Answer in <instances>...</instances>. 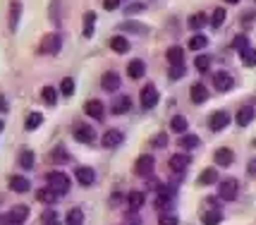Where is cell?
Instances as JSON below:
<instances>
[{"label":"cell","instance_id":"cell-1","mask_svg":"<svg viewBox=\"0 0 256 225\" xmlns=\"http://www.w3.org/2000/svg\"><path fill=\"white\" fill-rule=\"evenodd\" d=\"M26 218H29V206L20 204V206H14L8 216H2V218H0V223L2 225H22Z\"/></svg>","mask_w":256,"mask_h":225},{"label":"cell","instance_id":"cell-2","mask_svg":"<svg viewBox=\"0 0 256 225\" xmlns=\"http://www.w3.org/2000/svg\"><path fill=\"white\" fill-rule=\"evenodd\" d=\"M60 48H62V36L58 34V32L44 36V41H41V53H46V56H58Z\"/></svg>","mask_w":256,"mask_h":225},{"label":"cell","instance_id":"cell-3","mask_svg":"<svg viewBox=\"0 0 256 225\" xmlns=\"http://www.w3.org/2000/svg\"><path fill=\"white\" fill-rule=\"evenodd\" d=\"M175 194H178V190H175L172 184L160 187V192H158V196H156V206L160 208V211L170 208V206H172V202H175Z\"/></svg>","mask_w":256,"mask_h":225},{"label":"cell","instance_id":"cell-4","mask_svg":"<svg viewBox=\"0 0 256 225\" xmlns=\"http://www.w3.org/2000/svg\"><path fill=\"white\" fill-rule=\"evenodd\" d=\"M48 184H50V190H56L58 194H67V192H70V178H67L65 172H50V175H48Z\"/></svg>","mask_w":256,"mask_h":225},{"label":"cell","instance_id":"cell-5","mask_svg":"<svg viewBox=\"0 0 256 225\" xmlns=\"http://www.w3.org/2000/svg\"><path fill=\"white\" fill-rule=\"evenodd\" d=\"M154 168H156V160H154V156L144 154V156H139V160H136L134 172H136V175H142V178H148V175L154 172Z\"/></svg>","mask_w":256,"mask_h":225},{"label":"cell","instance_id":"cell-6","mask_svg":"<svg viewBox=\"0 0 256 225\" xmlns=\"http://www.w3.org/2000/svg\"><path fill=\"white\" fill-rule=\"evenodd\" d=\"M139 101H142V108H144V110H151L158 103V89L154 84H146L144 89H142V98H139Z\"/></svg>","mask_w":256,"mask_h":225},{"label":"cell","instance_id":"cell-7","mask_svg":"<svg viewBox=\"0 0 256 225\" xmlns=\"http://www.w3.org/2000/svg\"><path fill=\"white\" fill-rule=\"evenodd\" d=\"M124 142V134H122V130H108V132H103V139H100V144L106 148H115V146H120Z\"/></svg>","mask_w":256,"mask_h":225},{"label":"cell","instance_id":"cell-8","mask_svg":"<svg viewBox=\"0 0 256 225\" xmlns=\"http://www.w3.org/2000/svg\"><path fill=\"white\" fill-rule=\"evenodd\" d=\"M218 196H220V199H225V202H232V199H237V182H234V180L220 182V187H218Z\"/></svg>","mask_w":256,"mask_h":225},{"label":"cell","instance_id":"cell-9","mask_svg":"<svg viewBox=\"0 0 256 225\" xmlns=\"http://www.w3.org/2000/svg\"><path fill=\"white\" fill-rule=\"evenodd\" d=\"M228 122H230V115H228L225 110L213 112L211 118H208V127H211L213 132H218V130H225V127H228Z\"/></svg>","mask_w":256,"mask_h":225},{"label":"cell","instance_id":"cell-10","mask_svg":"<svg viewBox=\"0 0 256 225\" xmlns=\"http://www.w3.org/2000/svg\"><path fill=\"white\" fill-rule=\"evenodd\" d=\"M213 86L218 91H230L234 86V79L228 74V72H218L216 77H213Z\"/></svg>","mask_w":256,"mask_h":225},{"label":"cell","instance_id":"cell-11","mask_svg":"<svg viewBox=\"0 0 256 225\" xmlns=\"http://www.w3.org/2000/svg\"><path fill=\"white\" fill-rule=\"evenodd\" d=\"M74 139L84 142V144H91L96 139V132H94V127H89V124H79L77 130H74Z\"/></svg>","mask_w":256,"mask_h":225},{"label":"cell","instance_id":"cell-12","mask_svg":"<svg viewBox=\"0 0 256 225\" xmlns=\"http://www.w3.org/2000/svg\"><path fill=\"white\" fill-rule=\"evenodd\" d=\"M84 110L89 112L94 120H103V112H106V108H103V101H98V98H91V101H86Z\"/></svg>","mask_w":256,"mask_h":225},{"label":"cell","instance_id":"cell-13","mask_svg":"<svg viewBox=\"0 0 256 225\" xmlns=\"http://www.w3.org/2000/svg\"><path fill=\"white\" fill-rule=\"evenodd\" d=\"M100 84H103V91H118L120 89V74L118 72H106Z\"/></svg>","mask_w":256,"mask_h":225},{"label":"cell","instance_id":"cell-14","mask_svg":"<svg viewBox=\"0 0 256 225\" xmlns=\"http://www.w3.org/2000/svg\"><path fill=\"white\" fill-rule=\"evenodd\" d=\"M213 158H216V163H218L220 168H228V166L234 160V154L230 148H218V151L213 154Z\"/></svg>","mask_w":256,"mask_h":225},{"label":"cell","instance_id":"cell-15","mask_svg":"<svg viewBox=\"0 0 256 225\" xmlns=\"http://www.w3.org/2000/svg\"><path fill=\"white\" fill-rule=\"evenodd\" d=\"M190 96H192V101H194V103H204L206 98H208V91H206V86H204V84L194 82V84H192V89H190Z\"/></svg>","mask_w":256,"mask_h":225},{"label":"cell","instance_id":"cell-16","mask_svg":"<svg viewBox=\"0 0 256 225\" xmlns=\"http://www.w3.org/2000/svg\"><path fill=\"white\" fill-rule=\"evenodd\" d=\"M190 163H192V158L187 156V154H175V156L170 158V168L175 170V172H182Z\"/></svg>","mask_w":256,"mask_h":225},{"label":"cell","instance_id":"cell-17","mask_svg":"<svg viewBox=\"0 0 256 225\" xmlns=\"http://www.w3.org/2000/svg\"><path fill=\"white\" fill-rule=\"evenodd\" d=\"M166 58H168V62H170V65H182V62H184V50H182L180 46H170V48H168V53H166Z\"/></svg>","mask_w":256,"mask_h":225},{"label":"cell","instance_id":"cell-18","mask_svg":"<svg viewBox=\"0 0 256 225\" xmlns=\"http://www.w3.org/2000/svg\"><path fill=\"white\" fill-rule=\"evenodd\" d=\"M132 108V101H130V96H115V101H112V112H118V115H124V112H130Z\"/></svg>","mask_w":256,"mask_h":225},{"label":"cell","instance_id":"cell-19","mask_svg":"<svg viewBox=\"0 0 256 225\" xmlns=\"http://www.w3.org/2000/svg\"><path fill=\"white\" fill-rule=\"evenodd\" d=\"M254 115H256L254 108L244 106V108H240V110H237V118H234V120H237V124H240V127H246V124L254 120Z\"/></svg>","mask_w":256,"mask_h":225},{"label":"cell","instance_id":"cell-20","mask_svg":"<svg viewBox=\"0 0 256 225\" xmlns=\"http://www.w3.org/2000/svg\"><path fill=\"white\" fill-rule=\"evenodd\" d=\"M77 180H79V184H84V187H89V184H94V180H96V172L91 168H77Z\"/></svg>","mask_w":256,"mask_h":225},{"label":"cell","instance_id":"cell-21","mask_svg":"<svg viewBox=\"0 0 256 225\" xmlns=\"http://www.w3.org/2000/svg\"><path fill=\"white\" fill-rule=\"evenodd\" d=\"M20 17H22V2H12L10 5V32H17V24H20Z\"/></svg>","mask_w":256,"mask_h":225},{"label":"cell","instance_id":"cell-22","mask_svg":"<svg viewBox=\"0 0 256 225\" xmlns=\"http://www.w3.org/2000/svg\"><path fill=\"white\" fill-rule=\"evenodd\" d=\"M29 187H32V184H29V180H26V178H22V175H14V178H10V190L12 192L22 194V192H26Z\"/></svg>","mask_w":256,"mask_h":225},{"label":"cell","instance_id":"cell-23","mask_svg":"<svg viewBox=\"0 0 256 225\" xmlns=\"http://www.w3.org/2000/svg\"><path fill=\"white\" fill-rule=\"evenodd\" d=\"M146 72V65H144V60H132L130 65H127V74L132 79H139L142 74Z\"/></svg>","mask_w":256,"mask_h":225},{"label":"cell","instance_id":"cell-24","mask_svg":"<svg viewBox=\"0 0 256 225\" xmlns=\"http://www.w3.org/2000/svg\"><path fill=\"white\" fill-rule=\"evenodd\" d=\"M58 196H60V194H58L56 190H50V187H46V190H38V192H36V199H38V202H44V204H56Z\"/></svg>","mask_w":256,"mask_h":225},{"label":"cell","instance_id":"cell-25","mask_svg":"<svg viewBox=\"0 0 256 225\" xmlns=\"http://www.w3.org/2000/svg\"><path fill=\"white\" fill-rule=\"evenodd\" d=\"M206 22H208V17H206L204 12H196V14L190 17V29L192 32H201V29L206 26Z\"/></svg>","mask_w":256,"mask_h":225},{"label":"cell","instance_id":"cell-26","mask_svg":"<svg viewBox=\"0 0 256 225\" xmlns=\"http://www.w3.org/2000/svg\"><path fill=\"white\" fill-rule=\"evenodd\" d=\"M110 48L115 50V53H127V50H130V41H127L124 36H112Z\"/></svg>","mask_w":256,"mask_h":225},{"label":"cell","instance_id":"cell-27","mask_svg":"<svg viewBox=\"0 0 256 225\" xmlns=\"http://www.w3.org/2000/svg\"><path fill=\"white\" fill-rule=\"evenodd\" d=\"M201 139L196 134H182L180 136V148H199Z\"/></svg>","mask_w":256,"mask_h":225},{"label":"cell","instance_id":"cell-28","mask_svg":"<svg viewBox=\"0 0 256 225\" xmlns=\"http://www.w3.org/2000/svg\"><path fill=\"white\" fill-rule=\"evenodd\" d=\"M94 24H96V12H86L84 14V38L94 36Z\"/></svg>","mask_w":256,"mask_h":225},{"label":"cell","instance_id":"cell-29","mask_svg":"<svg viewBox=\"0 0 256 225\" xmlns=\"http://www.w3.org/2000/svg\"><path fill=\"white\" fill-rule=\"evenodd\" d=\"M213 182H218V170H216V168H206L199 175V184H213Z\"/></svg>","mask_w":256,"mask_h":225},{"label":"cell","instance_id":"cell-30","mask_svg":"<svg viewBox=\"0 0 256 225\" xmlns=\"http://www.w3.org/2000/svg\"><path fill=\"white\" fill-rule=\"evenodd\" d=\"M223 220V214L220 211H206V214L201 216V223L204 225H218Z\"/></svg>","mask_w":256,"mask_h":225},{"label":"cell","instance_id":"cell-31","mask_svg":"<svg viewBox=\"0 0 256 225\" xmlns=\"http://www.w3.org/2000/svg\"><path fill=\"white\" fill-rule=\"evenodd\" d=\"M170 127H172L178 134H184V132H187V118H184V115H175V118L170 120Z\"/></svg>","mask_w":256,"mask_h":225},{"label":"cell","instance_id":"cell-32","mask_svg":"<svg viewBox=\"0 0 256 225\" xmlns=\"http://www.w3.org/2000/svg\"><path fill=\"white\" fill-rule=\"evenodd\" d=\"M67 225H84V211L82 208H72L67 214Z\"/></svg>","mask_w":256,"mask_h":225},{"label":"cell","instance_id":"cell-33","mask_svg":"<svg viewBox=\"0 0 256 225\" xmlns=\"http://www.w3.org/2000/svg\"><path fill=\"white\" fill-rule=\"evenodd\" d=\"M41 122H44V115H41V112H29V115H26V122H24V127H26V130H36Z\"/></svg>","mask_w":256,"mask_h":225},{"label":"cell","instance_id":"cell-34","mask_svg":"<svg viewBox=\"0 0 256 225\" xmlns=\"http://www.w3.org/2000/svg\"><path fill=\"white\" fill-rule=\"evenodd\" d=\"M240 56H242V62H244L246 68H254L256 65V50L254 48H244Z\"/></svg>","mask_w":256,"mask_h":225},{"label":"cell","instance_id":"cell-35","mask_svg":"<svg viewBox=\"0 0 256 225\" xmlns=\"http://www.w3.org/2000/svg\"><path fill=\"white\" fill-rule=\"evenodd\" d=\"M120 29H122V32H134V34H144L146 32V26L144 24H139V22H122L120 24Z\"/></svg>","mask_w":256,"mask_h":225},{"label":"cell","instance_id":"cell-36","mask_svg":"<svg viewBox=\"0 0 256 225\" xmlns=\"http://www.w3.org/2000/svg\"><path fill=\"white\" fill-rule=\"evenodd\" d=\"M41 98H44L48 106H56V101H58L56 89H53V86H44V91H41Z\"/></svg>","mask_w":256,"mask_h":225},{"label":"cell","instance_id":"cell-37","mask_svg":"<svg viewBox=\"0 0 256 225\" xmlns=\"http://www.w3.org/2000/svg\"><path fill=\"white\" fill-rule=\"evenodd\" d=\"M130 206H132V211H139L144 206V194L142 192H132L130 194Z\"/></svg>","mask_w":256,"mask_h":225},{"label":"cell","instance_id":"cell-38","mask_svg":"<svg viewBox=\"0 0 256 225\" xmlns=\"http://www.w3.org/2000/svg\"><path fill=\"white\" fill-rule=\"evenodd\" d=\"M60 94H65V96H72L74 94V79L72 77H65L60 82Z\"/></svg>","mask_w":256,"mask_h":225},{"label":"cell","instance_id":"cell-39","mask_svg":"<svg viewBox=\"0 0 256 225\" xmlns=\"http://www.w3.org/2000/svg\"><path fill=\"white\" fill-rule=\"evenodd\" d=\"M225 14H228V12H225L223 8H218V10L213 12V17H211L213 29H218V26H223V24H225Z\"/></svg>","mask_w":256,"mask_h":225},{"label":"cell","instance_id":"cell-40","mask_svg":"<svg viewBox=\"0 0 256 225\" xmlns=\"http://www.w3.org/2000/svg\"><path fill=\"white\" fill-rule=\"evenodd\" d=\"M20 166H22V168H34V154L32 151H29V148H26V151H22V154H20Z\"/></svg>","mask_w":256,"mask_h":225},{"label":"cell","instance_id":"cell-41","mask_svg":"<svg viewBox=\"0 0 256 225\" xmlns=\"http://www.w3.org/2000/svg\"><path fill=\"white\" fill-rule=\"evenodd\" d=\"M206 44H208V38L206 36H192V41H190V48L192 50H201V48H206Z\"/></svg>","mask_w":256,"mask_h":225},{"label":"cell","instance_id":"cell-42","mask_svg":"<svg viewBox=\"0 0 256 225\" xmlns=\"http://www.w3.org/2000/svg\"><path fill=\"white\" fill-rule=\"evenodd\" d=\"M194 65H196L199 72H208V70H211V58L208 56H196V62H194Z\"/></svg>","mask_w":256,"mask_h":225},{"label":"cell","instance_id":"cell-43","mask_svg":"<svg viewBox=\"0 0 256 225\" xmlns=\"http://www.w3.org/2000/svg\"><path fill=\"white\" fill-rule=\"evenodd\" d=\"M50 158H53V163H65L70 156H67V151L62 146H56L53 148V154H50Z\"/></svg>","mask_w":256,"mask_h":225},{"label":"cell","instance_id":"cell-44","mask_svg":"<svg viewBox=\"0 0 256 225\" xmlns=\"http://www.w3.org/2000/svg\"><path fill=\"white\" fill-rule=\"evenodd\" d=\"M50 22L60 24V0H53V2H50Z\"/></svg>","mask_w":256,"mask_h":225},{"label":"cell","instance_id":"cell-45","mask_svg":"<svg viewBox=\"0 0 256 225\" xmlns=\"http://www.w3.org/2000/svg\"><path fill=\"white\" fill-rule=\"evenodd\" d=\"M170 79H180V77H184V65H172L170 68V74H168Z\"/></svg>","mask_w":256,"mask_h":225},{"label":"cell","instance_id":"cell-46","mask_svg":"<svg viewBox=\"0 0 256 225\" xmlns=\"http://www.w3.org/2000/svg\"><path fill=\"white\" fill-rule=\"evenodd\" d=\"M232 46L237 48V50H240V53H242L244 48H249V46H246V36H244V34H240V36H237V38L232 41Z\"/></svg>","mask_w":256,"mask_h":225},{"label":"cell","instance_id":"cell-47","mask_svg":"<svg viewBox=\"0 0 256 225\" xmlns=\"http://www.w3.org/2000/svg\"><path fill=\"white\" fill-rule=\"evenodd\" d=\"M168 144V134H156L151 139V146H166Z\"/></svg>","mask_w":256,"mask_h":225},{"label":"cell","instance_id":"cell-48","mask_svg":"<svg viewBox=\"0 0 256 225\" xmlns=\"http://www.w3.org/2000/svg\"><path fill=\"white\" fill-rule=\"evenodd\" d=\"M53 220H56V211H53V208H48V211L41 216V223L48 225V223H53Z\"/></svg>","mask_w":256,"mask_h":225},{"label":"cell","instance_id":"cell-49","mask_svg":"<svg viewBox=\"0 0 256 225\" xmlns=\"http://www.w3.org/2000/svg\"><path fill=\"white\" fill-rule=\"evenodd\" d=\"M120 2H122V0H103V8H106V10H118Z\"/></svg>","mask_w":256,"mask_h":225},{"label":"cell","instance_id":"cell-50","mask_svg":"<svg viewBox=\"0 0 256 225\" xmlns=\"http://www.w3.org/2000/svg\"><path fill=\"white\" fill-rule=\"evenodd\" d=\"M160 225H180L175 216H160Z\"/></svg>","mask_w":256,"mask_h":225},{"label":"cell","instance_id":"cell-51","mask_svg":"<svg viewBox=\"0 0 256 225\" xmlns=\"http://www.w3.org/2000/svg\"><path fill=\"white\" fill-rule=\"evenodd\" d=\"M142 10H144V5H142V2H136V5H130V8H127L130 14H132V12H142Z\"/></svg>","mask_w":256,"mask_h":225},{"label":"cell","instance_id":"cell-52","mask_svg":"<svg viewBox=\"0 0 256 225\" xmlns=\"http://www.w3.org/2000/svg\"><path fill=\"white\" fill-rule=\"evenodd\" d=\"M0 112H8V101H5V96H0Z\"/></svg>","mask_w":256,"mask_h":225},{"label":"cell","instance_id":"cell-53","mask_svg":"<svg viewBox=\"0 0 256 225\" xmlns=\"http://www.w3.org/2000/svg\"><path fill=\"white\" fill-rule=\"evenodd\" d=\"M249 175H256V160H249Z\"/></svg>","mask_w":256,"mask_h":225},{"label":"cell","instance_id":"cell-54","mask_svg":"<svg viewBox=\"0 0 256 225\" xmlns=\"http://www.w3.org/2000/svg\"><path fill=\"white\" fill-rule=\"evenodd\" d=\"M254 20V12H244V24H249Z\"/></svg>","mask_w":256,"mask_h":225},{"label":"cell","instance_id":"cell-55","mask_svg":"<svg viewBox=\"0 0 256 225\" xmlns=\"http://www.w3.org/2000/svg\"><path fill=\"white\" fill-rule=\"evenodd\" d=\"M225 2H230V5H237V2H240V0H225Z\"/></svg>","mask_w":256,"mask_h":225},{"label":"cell","instance_id":"cell-56","mask_svg":"<svg viewBox=\"0 0 256 225\" xmlns=\"http://www.w3.org/2000/svg\"><path fill=\"white\" fill-rule=\"evenodd\" d=\"M48 225H62V223H60V220H58V218H56V220H53V223H48Z\"/></svg>","mask_w":256,"mask_h":225},{"label":"cell","instance_id":"cell-57","mask_svg":"<svg viewBox=\"0 0 256 225\" xmlns=\"http://www.w3.org/2000/svg\"><path fill=\"white\" fill-rule=\"evenodd\" d=\"M0 132H2V120H0Z\"/></svg>","mask_w":256,"mask_h":225},{"label":"cell","instance_id":"cell-58","mask_svg":"<svg viewBox=\"0 0 256 225\" xmlns=\"http://www.w3.org/2000/svg\"><path fill=\"white\" fill-rule=\"evenodd\" d=\"M254 146H256V142H254Z\"/></svg>","mask_w":256,"mask_h":225},{"label":"cell","instance_id":"cell-59","mask_svg":"<svg viewBox=\"0 0 256 225\" xmlns=\"http://www.w3.org/2000/svg\"><path fill=\"white\" fill-rule=\"evenodd\" d=\"M254 2H256V0H254Z\"/></svg>","mask_w":256,"mask_h":225}]
</instances>
